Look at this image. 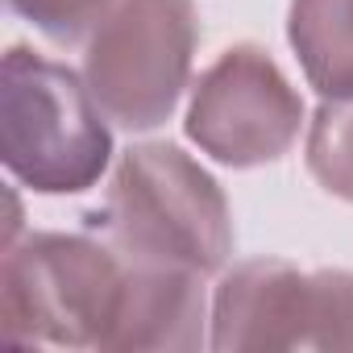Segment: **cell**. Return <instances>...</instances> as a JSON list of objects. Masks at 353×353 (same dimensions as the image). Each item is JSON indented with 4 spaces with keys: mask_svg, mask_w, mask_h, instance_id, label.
<instances>
[{
    "mask_svg": "<svg viewBox=\"0 0 353 353\" xmlns=\"http://www.w3.org/2000/svg\"><path fill=\"white\" fill-rule=\"evenodd\" d=\"M88 229L133 262L204 279L221 274L237 245L225 188L174 141H137L117 158Z\"/></svg>",
    "mask_w": 353,
    "mask_h": 353,
    "instance_id": "cell-1",
    "label": "cell"
},
{
    "mask_svg": "<svg viewBox=\"0 0 353 353\" xmlns=\"http://www.w3.org/2000/svg\"><path fill=\"white\" fill-rule=\"evenodd\" d=\"M112 121L96 104L83 71L30 46H9L0 63V158L34 196L92 192L112 166Z\"/></svg>",
    "mask_w": 353,
    "mask_h": 353,
    "instance_id": "cell-2",
    "label": "cell"
},
{
    "mask_svg": "<svg viewBox=\"0 0 353 353\" xmlns=\"http://www.w3.org/2000/svg\"><path fill=\"white\" fill-rule=\"evenodd\" d=\"M129 258L100 233L34 229L5 241L0 258V332L17 345L108 349Z\"/></svg>",
    "mask_w": 353,
    "mask_h": 353,
    "instance_id": "cell-3",
    "label": "cell"
},
{
    "mask_svg": "<svg viewBox=\"0 0 353 353\" xmlns=\"http://www.w3.org/2000/svg\"><path fill=\"white\" fill-rule=\"evenodd\" d=\"M196 50V0H117L83 42V79L117 129L150 133L192 92Z\"/></svg>",
    "mask_w": 353,
    "mask_h": 353,
    "instance_id": "cell-4",
    "label": "cell"
},
{
    "mask_svg": "<svg viewBox=\"0 0 353 353\" xmlns=\"http://www.w3.org/2000/svg\"><path fill=\"white\" fill-rule=\"evenodd\" d=\"M208 349H353V270H299L287 258H245L221 270Z\"/></svg>",
    "mask_w": 353,
    "mask_h": 353,
    "instance_id": "cell-5",
    "label": "cell"
},
{
    "mask_svg": "<svg viewBox=\"0 0 353 353\" xmlns=\"http://www.w3.org/2000/svg\"><path fill=\"white\" fill-rule=\"evenodd\" d=\"M303 96L287 71L258 42L225 46L192 83L183 133L188 141L229 170H258L283 162L303 121Z\"/></svg>",
    "mask_w": 353,
    "mask_h": 353,
    "instance_id": "cell-6",
    "label": "cell"
},
{
    "mask_svg": "<svg viewBox=\"0 0 353 353\" xmlns=\"http://www.w3.org/2000/svg\"><path fill=\"white\" fill-rule=\"evenodd\" d=\"M287 42L320 100L353 96V0H291Z\"/></svg>",
    "mask_w": 353,
    "mask_h": 353,
    "instance_id": "cell-7",
    "label": "cell"
},
{
    "mask_svg": "<svg viewBox=\"0 0 353 353\" xmlns=\"http://www.w3.org/2000/svg\"><path fill=\"white\" fill-rule=\"evenodd\" d=\"M307 174L332 200L353 204V96L349 100H320L307 121L303 141Z\"/></svg>",
    "mask_w": 353,
    "mask_h": 353,
    "instance_id": "cell-8",
    "label": "cell"
},
{
    "mask_svg": "<svg viewBox=\"0 0 353 353\" xmlns=\"http://www.w3.org/2000/svg\"><path fill=\"white\" fill-rule=\"evenodd\" d=\"M112 5L117 0H9V9L54 46H83Z\"/></svg>",
    "mask_w": 353,
    "mask_h": 353,
    "instance_id": "cell-9",
    "label": "cell"
}]
</instances>
